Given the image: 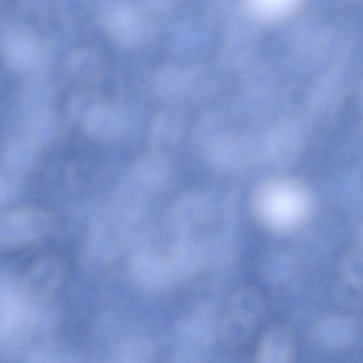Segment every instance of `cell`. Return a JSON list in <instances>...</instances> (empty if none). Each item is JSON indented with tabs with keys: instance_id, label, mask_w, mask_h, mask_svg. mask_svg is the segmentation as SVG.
I'll list each match as a JSON object with an SVG mask.
<instances>
[{
	"instance_id": "obj_1",
	"label": "cell",
	"mask_w": 363,
	"mask_h": 363,
	"mask_svg": "<svg viewBox=\"0 0 363 363\" xmlns=\"http://www.w3.org/2000/svg\"><path fill=\"white\" fill-rule=\"evenodd\" d=\"M52 226L45 209L23 206L0 212V252L29 247L43 239Z\"/></svg>"
},
{
	"instance_id": "obj_2",
	"label": "cell",
	"mask_w": 363,
	"mask_h": 363,
	"mask_svg": "<svg viewBox=\"0 0 363 363\" xmlns=\"http://www.w3.org/2000/svg\"><path fill=\"white\" fill-rule=\"evenodd\" d=\"M264 300L255 289L245 286L230 296L221 322V333L227 343L238 346L246 342L262 317Z\"/></svg>"
},
{
	"instance_id": "obj_3",
	"label": "cell",
	"mask_w": 363,
	"mask_h": 363,
	"mask_svg": "<svg viewBox=\"0 0 363 363\" xmlns=\"http://www.w3.org/2000/svg\"><path fill=\"white\" fill-rule=\"evenodd\" d=\"M66 266L62 258L54 252L36 258L26 269L19 290L28 298H42L52 295L63 283Z\"/></svg>"
},
{
	"instance_id": "obj_4",
	"label": "cell",
	"mask_w": 363,
	"mask_h": 363,
	"mask_svg": "<svg viewBox=\"0 0 363 363\" xmlns=\"http://www.w3.org/2000/svg\"><path fill=\"white\" fill-rule=\"evenodd\" d=\"M186 126L187 115L182 106L172 103L161 108L152 117L147 128L150 150L169 156L182 140Z\"/></svg>"
},
{
	"instance_id": "obj_5",
	"label": "cell",
	"mask_w": 363,
	"mask_h": 363,
	"mask_svg": "<svg viewBox=\"0 0 363 363\" xmlns=\"http://www.w3.org/2000/svg\"><path fill=\"white\" fill-rule=\"evenodd\" d=\"M296 352V341L293 332L285 325H276L259 335L255 357L259 362L286 363L294 360Z\"/></svg>"
},
{
	"instance_id": "obj_6",
	"label": "cell",
	"mask_w": 363,
	"mask_h": 363,
	"mask_svg": "<svg viewBox=\"0 0 363 363\" xmlns=\"http://www.w3.org/2000/svg\"><path fill=\"white\" fill-rule=\"evenodd\" d=\"M168 155L150 150L138 157L124 175L142 191L160 189L169 174Z\"/></svg>"
},
{
	"instance_id": "obj_7",
	"label": "cell",
	"mask_w": 363,
	"mask_h": 363,
	"mask_svg": "<svg viewBox=\"0 0 363 363\" xmlns=\"http://www.w3.org/2000/svg\"><path fill=\"white\" fill-rule=\"evenodd\" d=\"M361 250L352 246L345 250L338 265L335 294L342 304L357 308L361 296Z\"/></svg>"
},
{
	"instance_id": "obj_8",
	"label": "cell",
	"mask_w": 363,
	"mask_h": 363,
	"mask_svg": "<svg viewBox=\"0 0 363 363\" xmlns=\"http://www.w3.org/2000/svg\"><path fill=\"white\" fill-rule=\"evenodd\" d=\"M82 123L86 135L90 139L101 143H111L116 140L123 128L121 114L103 101L89 111Z\"/></svg>"
},
{
	"instance_id": "obj_9",
	"label": "cell",
	"mask_w": 363,
	"mask_h": 363,
	"mask_svg": "<svg viewBox=\"0 0 363 363\" xmlns=\"http://www.w3.org/2000/svg\"><path fill=\"white\" fill-rule=\"evenodd\" d=\"M356 335L354 322L344 315L329 314L320 318L313 329V335L319 345L330 350L349 347Z\"/></svg>"
},
{
	"instance_id": "obj_10",
	"label": "cell",
	"mask_w": 363,
	"mask_h": 363,
	"mask_svg": "<svg viewBox=\"0 0 363 363\" xmlns=\"http://www.w3.org/2000/svg\"><path fill=\"white\" fill-rule=\"evenodd\" d=\"M26 300L19 289H0V342L15 335L25 323Z\"/></svg>"
},
{
	"instance_id": "obj_11",
	"label": "cell",
	"mask_w": 363,
	"mask_h": 363,
	"mask_svg": "<svg viewBox=\"0 0 363 363\" xmlns=\"http://www.w3.org/2000/svg\"><path fill=\"white\" fill-rule=\"evenodd\" d=\"M57 130V120L53 111L40 106L28 114L23 135L42 149L55 138Z\"/></svg>"
},
{
	"instance_id": "obj_12",
	"label": "cell",
	"mask_w": 363,
	"mask_h": 363,
	"mask_svg": "<svg viewBox=\"0 0 363 363\" xmlns=\"http://www.w3.org/2000/svg\"><path fill=\"white\" fill-rule=\"evenodd\" d=\"M40 150L41 149L23 135L13 138L5 147V165L14 173L26 172L33 166Z\"/></svg>"
},
{
	"instance_id": "obj_13",
	"label": "cell",
	"mask_w": 363,
	"mask_h": 363,
	"mask_svg": "<svg viewBox=\"0 0 363 363\" xmlns=\"http://www.w3.org/2000/svg\"><path fill=\"white\" fill-rule=\"evenodd\" d=\"M187 79L173 74L161 76L156 79L154 92L159 98L174 103L187 94Z\"/></svg>"
},
{
	"instance_id": "obj_14",
	"label": "cell",
	"mask_w": 363,
	"mask_h": 363,
	"mask_svg": "<svg viewBox=\"0 0 363 363\" xmlns=\"http://www.w3.org/2000/svg\"><path fill=\"white\" fill-rule=\"evenodd\" d=\"M9 190L6 178L0 172V205L5 201L8 196Z\"/></svg>"
}]
</instances>
